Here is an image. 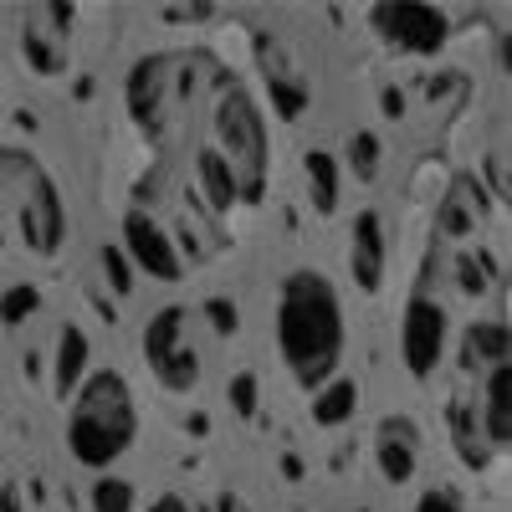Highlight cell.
<instances>
[{
  "mask_svg": "<svg viewBox=\"0 0 512 512\" xmlns=\"http://www.w3.org/2000/svg\"><path fill=\"white\" fill-rule=\"evenodd\" d=\"M272 338L287 379L303 395H318L328 379H338L349 349V318H344V297H338L323 267H292L282 277L277 308H272Z\"/></svg>",
  "mask_w": 512,
  "mask_h": 512,
  "instance_id": "6da1fadb",
  "label": "cell"
},
{
  "mask_svg": "<svg viewBox=\"0 0 512 512\" xmlns=\"http://www.w3.org/2000/svg\"><path fill=\"white\" fill-rule=\"evenodd\" d=\"M67 456L82 472H113L139 441V400L123 369H88L67 400Z\"/></svg>",
  "mask_w": 512,
  "mask_h": 512,
  "instance_id": "7a4b0ae2",
  "label": "cell"
},
{
  "mask_svg": "<svg viewBox=\"0 0 512 512\" xmlns=\"http://www.w3.org/2000/svg\"><path fill=\"white\" fill-rule=\"evenodd\" d=\"M205 108H210V149L226 159L241 205H262L272 180V128L262 98L251 93L241 72L221 67L205 93Z\"/></svg>",
  "mask_w": 512,
  "mask_h": 512,
  "instance_id": "3957f363",
  "label": "cell"
},
{
  "mask_svg": "<svg viewBox=\"0 0 512 512\" xmlns=\"http://www.w3.org/2000/svg\"><path fill=\"white\" fill-rule=\"evenodd\" d=\"M221 62L210 52H149L128 67L123 77V113L139 128L149 144H164L175 128L185 123V113L210 93Z\"/></svg>",
  "mask_w": 512,
  "mask_h": 512,
  "instance_id": "277c9868",
  "label": "cell"
},
{
  "mask_svg": "<svg viewBox=\"0 0 512 512\" xmlns=\"http://www.w3.org/2000/svg\"><path fill=\"white\" fill-rule=\"evenodd\" d=\"M0 205H6V231H16L21 251H31L36 262H52L67 246V200L36 149L0 144Z\"/></svg>",
  "mask_w": 512,
  "mask_h": 512,
  "instance_id": "5b68a950",
  "label": "cell"
},
{
  "mask_svg": "<svg viewBox=\"0 0 512 512\" xmlns=\"http://www.w3.org/2000/svg\"><path fill=\"white\" fill-rule=\"evenodd\" d=\"M144 364L154 374L159 390L169 395H195L205 379V354H200V313L185 303H164L144 318L139 333Z\"/></svg>",
  "mask_w": 512,
  "mask_h": 512,
  "instance_id": "8992f818",
  "label": "cell"
},
{
  "mask_svg": "<svg viewBox=\"0 0 512 512\" xmlns=\"http://www.w3.org/2000/svg\"><path fill=\"white\" fill-rule=\"evenodd\" d=\"M364 26L384 52L395 57H441L446 36H451V16L441 6H420V0H400V6H364Z\"/></svg>",
  "mask_w": 512,
  "mask_h": 512,
  "instance_id": "52a82bcc",
  "label": "cell"
},
{
  "mask_svg": "<svg viewBox=\"0 0 512 512\" xmlns=\"http://www.w3.org/2000/svg\"><path fill=\"white\" fill-rule=\"evenodd\" d=\"M446 349H451V308L436 292L415 287L405 297V313H400V364H405V374L431 384L446 364Z\"/></svg>",
  "mask_w": 512,
  "mask_h": 512,
  "instance_id": "ba28073f",
  "label": "cell"
},
{
  "mask_svg": "<svg viewBox=\"0 0 512 512\" xmlns=\"http://www.w3.org/2000/svg\"><path fill=\"white\" fill-rule=\"evenodd\" d=\"M72 21L67 6H31L21 16V57L36 77H62L72 62Z\"/></svg>",
  "mask_w": 512,
  "mask_h": 512,
  "instance_id": "9c48e42d",
  "label": "cell"
},
{
  "mask_svg": "<svg viewBox=\"0 0 512 512\" xmlns=\"http://www.w3.org/2000/svg\"><path fill=\"white\" fill-rule=\"evenodd\" d=\"M123 251H128V262H134L144 277H154V282H185V256H180V246H175V236H169L144 205H134V210H123Z\"/></svg>",
  "mask_w": 512,
  "mask_h": 512,
  "instance_id": "30bf717a",
  "label": "cell"
},
{
  "mask_svg": "<svg viewBox=\"0 0 512 512\" xmlns=\"http://www.w3.org/2000/svg\"><path fill=\"white\" fill-rule=\"evenodd\" d=\"M349 272L359 292H379L384 272H390V226H384L379 205H359L349 221Z\"/></svg>",
  "mask_w": 512,
  "mask_h": 512,
  "instance_id": "8fae6325",
  "label": "cell"
},
{
  "mask_svg": "<svg viewBox=\"0 0 512 512\" xmlns=\"http://www.w3.org/2000/svg\"><path fill=\"white\" fill-rule=\"evenodd\" d=\"M507 395H512V379H507V364H497V369L477 374V395L466 400L492 456L512 446V400H507Z\"/></svg>",
  "mask_w": 512,
  "mask_h": 512,
  "instance_id": "7c38bea8",
  "label": "cell"
},
{
  "mask_svg": "<svg viewBox=\"0 0 512 512\" xmlns=\"http://www.w3.org/2000/svg\"><path fill=\"white\" fill-rule=\"evenodd\" d=\"M374 466H379V477L390 487L415 482V472H420V431L405 415H390L374 431Z\"/></svg>",
  "mask_w": 512,
  "mask_h": 512,
  "instance_id": "4fadbf2b",
  "label": "cell"
},
{
  "mask_svg": "<svg viewBox=\"0 0 512 512\" xmlns=\"http://www.w3.org/2000/svg\"><path fill=\"white\" fill-rule=\"evenodd\" d=\"M88 359H93L88 328L62 323V333H57V359H52V395H57V400H72V390L88 379Z\"/></svg>",
  "mask_w": 512,
  "mask_h": 512,
  "instance_id": "5bb4252c",
  "label": "cell"
},
{
  "mask_svg": "<svg viewBox=\"0 0 512 512\" xmlns=\"http://www.w3.org/2000/svg\"><path fill=\"white\" fill-rule=\"evenodd\" d=\"M507 359H512V333H507L502 318H477L472 328H466V338H461V364L472 369V374H487V369H497V364H507Z\"/></svg>",
  "mask_w": 512,
  "mask_h": 512,
  "instance_id": "9a60e30c",
  "label": "cell"
},
{
  "mask_svg": "<svg viewBox=\"0 0 512 512\" xmlns=\"http://www.w3.org/2000/svg\"><path fill=\"white\" fill-rule=\"evenodd\" d=\"M195 195L210 205V216H231V210L241 205L226 159H221L216 149H210V144H200V149H195Z\"/></svg>",
  "mask_w": 512,
  "mask_h": 512,
  "instance_id": "2e32d148",
  "label": "cell"
},
{
  "mask_svg": "<svg viewBox=\"0 0 512 512\" xmlns=\"http://www.w3.org/2000/svg\"><path fill=\"white\" fill-rule=\"evenodd\" d=\"M354 410H359V384L354 379H328L318 390V400H313V420L328 425V431L333 425H349Z\"/></svg>",
  "mask_w": 512,
  "mask_h": 512,
  "instance_id": "e0dca14e",
  "label": "cell"
},
{
  "mask_svg": "<svg viewBox=\"0 0 512 512\" xmlns=\"http://www.w3.org/2000/svg\"><path fill=\"white\" fill-rule=\"evenodd\" d=\"M134 502H139V497H134V482L108 477V472H103V477L93 482V492H88V507H93V512H134Z\"/></svg>",
  "mask_w": 512,
  "mask_h": 512,
  "instance_id": "ac0fdd59",
  "label": "cell"
},
{
  "mask_svg": "<svg viewBox=\"0 0 512 512\" xmlns=\"http://www.w3.org/2000/svg\"><path fill=\"white\" fill-rule=\"evenodd\" d=\"M308 175H313V205H318V216H333V200H338V164L333 154H313L308 159Z\"/></svg>",
  "mask_w": 512,
  "mask_h": 512,
  "instance_id": "d6986e66",
  "label": "cell"
},
{
  "mask_svg": "<svg viewBox=\"0 0 512 512\" xmlns=\"http://www.w3.org/2000/svg\"><path fill=\"white\" fill-rule=\"evenodd\" d=\"M31 313H36V292L31 287H11L6 297H0V318H6V323H21Z\"/></svg>",
  "mask_w": 512,
  "mask_h": 512,
  "instance_id": "ffe728a7",
  "label": "cell"
},
{
  "mask_svg": "<svg viewBox=\"0 0 512 512\" xmlns=\"http://www.w3.org/2000/svg\"><path fill=\"white\" fill-rule=\"evenodd\" d=\"M410 512H461V497H456L451 487H425Z\"/></svg>",
  "mask_w": 512,
  "mask_h": 512,
  "instance_id": "44dd1931",
  "label": "cell"
},
{
  "mask_svg": "<svg viewBox=\"0 0 512 512\" xmlns=\"http://www.w3.org/2000/svg\"><path fill=\"white\" fill-rule=\"evenodd\" d=\"M349 149H354V159H349V164H354V169H359V175L369 180V175H374V154H379V144H374L369 134H359V139H354Z\"/></svg>",
  "mask_w": 512,
  "mask_h": 512,
  "instance_id": "7402d4cb",
  "label": "cell"
},
{
  "mask_svg": "<svg viewBox=\"0 0 512 512\" xmlns=\"http://www.w3.org/2000/svg\"><path fill=\"white\" fill-rule=\"evenodd\" d=\"M144 512H195V507H190V502H185L180 492H159V497H154V502H149Z\"/></svg>",
  "mask_w": 512,
  "mask_h": 512,
  "instance_id": "603a6c76",
  "label": "cell"
},
{
  "mask_svg": "<svg viewBox=\"0 0 512 512\" xmlns=\"http://www.w3.org/2000/svg\"><path fill=\"white\" fill-rule=\"evenodd\" d=\"M0 246H6V205H0Z\"/></svg>",
  "mask_w": 512,
  "mask_h": 512,
  "instance_id": "cb8c5ba5",
  "label": "cell"
}]
</instances>
